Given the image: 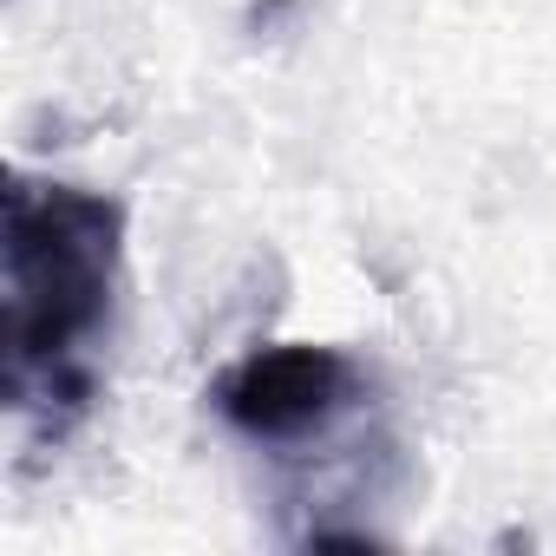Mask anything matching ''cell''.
Here are the masks:
<instances>
[{
  "label": "cell",
  "instance_id": "6da1fadb",
  "mask_svg": "<svg viewBox=\"0 0 556 556\" xmlns=\"http://www.w3.org/2000/svg\"><path fill=\"white\" fill-rule=\"evenodd\" d=\"M125 289V203L8 170L0 190V400L60 445L99 400Z\"/></svg>",
  "mask_w": 556,
  "mask_h": 556
},
{
  "label": "cell",
  "instance_id": "7a4b0ae2",
  "mask_svg": "<svg viewBox=\"0 0 556 556\" xmlns=\"http://www.w3.org/2000/svg\"><path fill=\"white\" fill-rule=\"evenodd\" d=\"M210 406L255 452L302 458L315 445H334L348 426L374 413V374L348 348L275 341V348L229 361L210 387Z\"/></svg>",
  "mask_w": 556,
  "mask_h": 556
}]
</instances>
